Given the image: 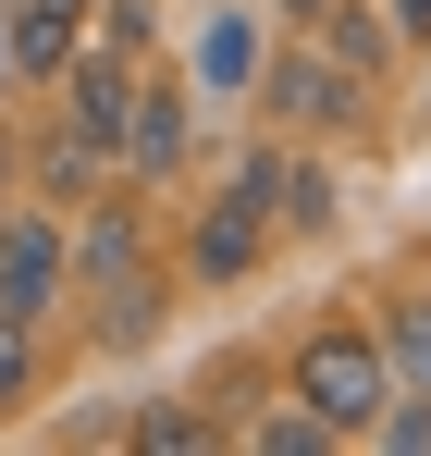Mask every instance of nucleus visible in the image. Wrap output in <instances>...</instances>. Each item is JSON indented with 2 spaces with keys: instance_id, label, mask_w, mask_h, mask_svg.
I'll return each instance as SVG.
<instances>
[{
  "instance_id": "obj_1",
  "label": "nucleus",
  "mask_w": 431,
  "mask_h": 456,
  "mask_svg": "<svg viewBox=\"0 0 431 456\" xmlns=\"http://www.w3.org/2000/svg\"><path fill=\"white\" fill-rule=\"evenodd\" d=\"M296 407L346 444V432H370L382 407H394V370H382V346H370L358 321H333V333H308L296 346Z\"/></svg>"
},
{
  "instance_id": "obj_2",
  "label": "nucleus",
  "mask_w": 431,
  "mask_h": 456,
  "mask_svg": "<svg viewBox=\"0 0 431 456\" xmlns=\"http://www.w3.org/2000/svg\"><path fill=\"white\" fill-rule=\"evenodd\" d=\"M259 99H272L284 136H346L358 99H370V75H346L333 50H259Z\"/></svg>"
},
{
  "instance_id": "obj_3",
  "label": "nucleus",
  "mask_w": 431,
  "mask_h": 456,
  "mask_svg": "<svg viewBox=\"0 0 431 456\" xmlns=\"http://www.w3.org/2000/svg\"><path fill=\"white\" fill-rule=\"evenodd\" d=\"M124 99H136V62H124L111 37L74 50V62H62V136H74L86 160H111V149H124Z\"/></svg>"
},
{
  "instance_id": "obj_4",
  "label": "nucleus",
  "mask_w": 431,
  "mask_h": 456,
  "mask_svg": "<svg viewBox=\"0 0 431 456\" xmlns=\"http://www.w3.org/2000/svg\"><path fill=\"white\" fill-rule=\"evenodd\" d=\"M50 308H62V223L0 210V321H50Z\"/></svg>"
},
{
  "instance_id": "obj_5",
  "label": "nucleus",
  "mask_w": 431,
  "mask_h": 456,
  "mask_svg": "<svg viewBox=\"0 0 431 456\" xmlns=\"http://www.w3.org/2000/svg\"><path fill=\"white\" fill-rule=\"evenodd\" d=\"M185 136H198V86H185V75H160V86H136V99H124V149H111V160L173 173V160H185Z\"/></svg>"
},
{
  "instance_id": "obj_6",
  "label": "nucleus",
  "mask_w": 431,
  "mask_h": 456,
  "mask_svg": "<svg viewBox=\"0 0 431 456\" xmlns=\"http://www.w3.org/2000/svg\"><path fill=\"white\" fill-rule=\"evenodd\" d=\"M86 12H99V0H12V12H0L12 75H62L74 50H86Z\"/></svg>"
},
{
  "instance_id": "obj_7",
  "label": "nucleus",
  "mask_w": 431,
  "mask_h": 456,
  "mask_svg": "<svg viewBox=\"0 0 431 456\" xmlns=\"http://www.w3.org/2000/svg\"><path fill=\"white\" fill-rule=\"evenodd\" d=\"M308 25H321V50H333L346 75H382V62H394V12H370V0H321Z\"/></svg>"
},
{
  "instance_id": "obj_8",
  "label": "nucleus",
  "mask_w": 431,
  "mask_h": 456,
  "mask_svg": "<svg viewBox=\"0 0 431 456\" xmlns=\"http://www.w3.org/2000/svg\"><path fill=\"white\" fill-rule=\"evenodd\" d=\"M247 75H259V12L222 0L210 25H198V75H185V86H247Z\"/></svg>"
},
{
  "instance_id": "obj_9",
  "label": "nucleus",
  "mask_w": 431,
  "mask_h": 456,
  "mask_svg": "<svg viewBox=\"0 0 431 456\" xmlns=\"http://www.w3.org/2000/svg\"><path fill=\"white\" fill-rule=\"evenodd\" d=\"M272 223L284 234H333V173L321 160H272Z\"/></svg>"
},
{
  "instance_id": "obj_10",
  "label": "nucleus",
  "mask_w": 431,
  "mask_h": 456,
  "mask_svg": "<svg viewBox=\"0 0 431 456\" xmlns=\"http://www.w3.org/2000/svg\"><path fill=\"white\" fill-rule=\"evenodd\" d=\"M370 346H382V370H394V382H431V297H407Z\"/></svg>"
},
{
  "instance_id": "obj_11",
  "label": "nucleus",
  "mask_w": 431,
  "mask_h": 456,
  "mask_svg": "<svg viewBox=\"0 0 431 456\" xmlns=\"http://www.w3.org/2000/svg\"><path fill=\"white\" fill-rule=\"evenodd\" d=\"M124 432H136L148 456H173V444H210V419H198V407H185V395H160V407H136V419H124Z\"/></svg>"
},
{
  "instance_id": "obj_12",
  "label": "nucleus",
  "mask_w": 431,
  "mask_h": 456,
  "mask_svg": "<svg viewBox=\"0 0 431 456\" xmlns=\"http://www.w3.org/2000/svg\"><path fill=\"white\" fill-rule=\"evenodd\" d=\"M370 432H382L394 456H431V382H394V407H382Z\"/></svg>"
},
{
  "instance_id": "obj_13",
  "label": "nucleus",
  "mask_w": 431,
  "mask_h": 456,
  "mask_svg": "<svg viewBox=\"0 0 431 456\" xmlns=\"http://www.w3.org/2000/svg\"><path fill=\"white\" fill-rule=\"evenodd\" d=\"M25 382H37V321H0V407H25Z\"/></svg>"
},
{
  "instance_id": "obj_14",
  "label": "nucleus",
  "mask_w": 431,
  "mask_h": 456,
  "mask_svg": "<svg viewBox=\"0 0 431 456\" xmlns=\"http://www.w3.org/2000/svg\"><path fill=\"white\" fill-rule=\"evenodd\" d=\"M259 444H272V456H321V444H333V432H321L308 407H284V419H259Z\"/></svg>"
},
{
  "instance_id": "obj_15",
  "label": "nucleus",
  "mask_w": 431,
  "mask_h": 456,
  "mask_svg": "<svg viewBox=\"0 0 431 456\" xmlns=\"http://www.w3.org/2000/svg\"><path fill=\"white\" fill-rule=\"evenodd\" d=\"M99 12H111V50H136L148 25H160V12H148V0H99Z\"/></svg>"
},
{
  "instance_id": "obj_16",
  "label": "nucleus",
  "mask_w": 431,
  "mask_h": 456,
  "mask_svg": "<svg viewBox=\"0 0 431 456\" xmlns=\"http://www.w3.org/2000/svg\"><path fill=\"white\" fill-rule=\"evenodd\" d=\"M394 12V37H431V0H382Z\"/></svg>"
},
{
  "instance_id": "obj_17",
  "label": "nucleus",
  "mask_w": 431,
  "mask_h": 456,
  "mask_svg": "<svg viewBox=\"0 0 431 456\" xmlns=\"http://www.w3.org/2000/svg\"><path fill=\"white\" fill-rule=\"evenodd\" d=\"M308 12H321V0H284V25H308Z\"/></svg>"
},
{
  "instance_id": "obj_18",
  "label": "nucleus",
  "mask_w": 431,
  "mask_h": 456,
  "mask_svg": "<svg viewBox=\"0 0 431 456\" xmlns=\"http://www.w3.org/2000/svg\"><path fill=\"white\" fill-rule=\"evenodd\" d=\"M0 86H12V37H0Z\"/></svg>"
},
{
  "instance_id": "obj_19",
  "label": "nucleus",
  "mask_w": 431,
  "mask_h": 456,
  "mask_svg": "<svg viewBox=\"0 0 431 456\" xmlns=\"http://www.w3.org/2000/svg\"><path fill=\"white\" fill-rule=\"evenodd\" d=\"M0 173H12V136H0Z\"/></svg>"
},
{
  "instance_id": "obj_20",
  "label": "nucleus",
  "mask_w": 431,
  "mask_h": 456,
  "mask_svg": "<svg viewBox=\"0 0 431 456\" xmlns=\"http://www.w3.org/2000/svg\"><path fill=\"white\" fill-rule=\"evenodd\" d=\"M419 99H431V86H419Z\"/></svg>"
}]
</instances>
